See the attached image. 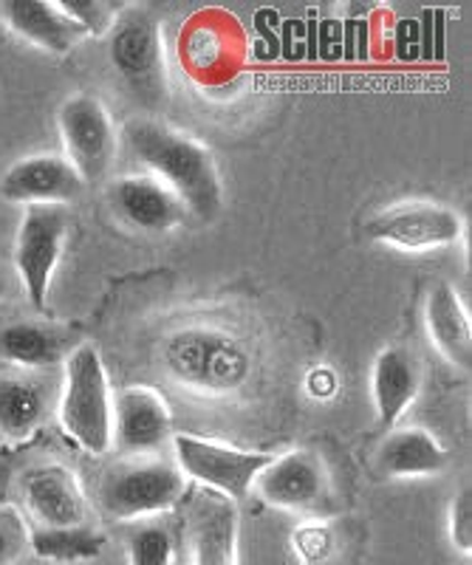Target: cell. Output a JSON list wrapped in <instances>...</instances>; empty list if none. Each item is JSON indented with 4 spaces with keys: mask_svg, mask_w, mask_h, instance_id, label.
Segmentation results:
<instances>
[{
    "mask_svg": "<svg viewBox=\"0 0 472 565\" xmlns=\"http://www.w3.org/2000/svg\"><path fill=\"white\" fill-rule=\"evenodd\" d=\"M119 139L150 175L179 195L187 212L201 221H213L218 215L224 186L213 150L159 119H130Z\"/></svg>",
    "mask_w": 472,
    "mask_h": 565,
    "instance_id": "obj_1",
    "label": "cell"
},
{
    "mask_svg": "<svg viewBox=\"0 0 472 565\" xmlns=\"http://www.w3.org/2000/svg\"><path fill=\"white\" fill-rule=\"evenodd\" d=\"M164 365L175 382L201 393H235L253 376V353L221 328H182L164 340Z\"/></svg>",
    "mask_w": 472,
    "mask_h": 565,
    "instance_id": "obj_2",
    "label": "cell"
},
{
    "mask_svg": "<svg viewBox=\"0 0 472 565\" xmlns=\"http://www.w3.org/2000/svg\"><path fill=\"white\" fill-rule=\"evenodd\" d=\"M60 424L94 456L114 447V396L105 362L94 345H77L65 360Z\"/></svg>",
    "mask_w": 472,
    "mask_h": 565,
    "instance_id": "obj_3",
    "label": "cell"
},
{
    "mask_svg": "<svg viewBox=\"0 0 472 565\" xmlns=\"http://www.w3.org/2000/svg\"><path fill=\"white\" fill-rule=\"evenodd\" d=\"M187 494V478L175 463L159 458L125 461L99 483V509L110 521H142L168 512Z\"/></svg>",
    "mask_w": 472,
    "mask_h": 565,
    "instance_id": "obj_4",
    "label": "cell"
},
{
    "mask_svg": "<svg viewBox=\"0 0 472 565\" xmlns=\"http://www.w3.org/2000/svg\"><path fill=\"white\" fill-rule=\"evenodd\" d=\"M72 218L65 206H26L14 238V269L34 309H46L54 271L68 241Z\"/></svg>",
    "mask_w": 472,
    "mask_h": 565,
    "instance_id": "obj_5",
    "label": "cell"
},
{
    "mask_svg": "<svg viewBox=\"0 0 472 565\" xmlns=\"http://www.w3.org/2000/svg\"><path fill=\"white\" fill-rule=\"evenodd\" d=\"M110 63L139 99L159 103L168 90L162 23L144 9L122 14L110 29Z\"/></svg>",
    "mask_w": 472,
    "mask_h": 565,
    "instance_id": "obj_6",
    "label": "cell"
},
{
    "mask_svg": "<svg viewBox=\"0 0 472 565\" xmlns=\"http://www.w3.org/2000/svg\"><path fill=\"white\" fill-rule=\"evenodd\" d=\"M173 450L175 461H179L175 467L182 469L184 478L224 494L233 503L244 501L258 472L272 458L264 456V452H246L199 436H175Z\"/></svg>",
    "mask_w": 472,
    "mask_h": 565,
    "instance_id": "obj_7",
    "label": "cell"
},
{
    "mask_svg": "<svg viewBox=\"0 0 472 565\" xmlns=\"http://www.w3.org/2000/svg\"><path fill=\"white\" fill-rule=\"evenodd\" d=\"M60 136L65 145V159L83 181H99L117 159L119 136L108 108L92 94H74L57 110Z\"/></svg>",
    "mask_w": 472,
    "mask_h": 565,
    "instance_id": "obj_8",
    "label": "cell"
},
{
    "mask_svg": "<svg viewBox=\"0 0 472 565\" xmlns=\"http://www.w3.org/2000/svg\"><path fill=\"white\" fill-rule=\"evenodd\" d=\"M461 232H464V224L459 212L433 204V201L390 206L368 221L371 241L410 252L453 246L459 244Z\"/></svg>",
    "mask_w": 472,
    "mask_h": 565,
    "instance_id": "obj_9",
    "label": "cell"
},
{
    "mask_svg": "<svg viewBox=\"0 0 472 565\" xmlns=\"http://www.w3.org/2000/svg\"><path fill=\"white\" fill-rule=\"evenodd\" d=\"M190 565H240V518L229 498L199 487L187 503Z\"/></svg>",
    "mask_w": 472,
    "mask_h": 565,
    "instance_id": "obj_10",
    "label": "cell"
},
{
    "mask_svg": "<svg viewBox=\"0 0 472 565\" xmlns=\"http://www.w3.org/2000/svg\"><path fill=\"white\" fill-rule=\"evenodd\" d=\"M85 193L83 175L65 156L34 153L14 161L0 179V195L20 206H65Z\"/></svg>",
    "mask_w": 472,
    "mask_h": 565,
    "instance_id": "obj_11",
    "label": "cell"
},
{
    "mask_svg": "<svg viewBox=\"0 0 472 565\" xmlns=\"http://www.w3.org/2000/svg\"><path fill=\"white\" fill-rule=\"evenodd\" d=\"M266 503L286 512H314L329 498V472L311 450L269 458L253 483Z\"/></svg>",
    "mask_w": 472,
    "mask_h": 565,
    "instance_id": "obj_12",
    "label": "cell"
},
{
    "mask_svg": "<svg viewBox=\"0 0 472 565\" xmlns=\"http://www.w3.org/2000/svg\"><path fill=\"white\" fill-rule=\"evenodd\" d=\"M108 201L125 224L142 232H170L187 218V206L179 195L150 173H130L110 181Z\"/></svg>",
    "mask_w": 472,
    "mask_h": 565,
    "instance_id": "obj_13",
    "label": "cell"
},
{
    "mask_svg": "<svg viewBox=\"0 0 472 565\" xmlns=\"http://www.w3.org/2000/svg\"><path fill=\"white\" fill-rule=\"evenodd\" d=\"M23 501L37 526H88V498L79 478L63 463H40L23 478Z\"/></svg>",
    "mask_w": 472,
    "mask_h": 565,
    "instance_id": "obj_14",
    "label": "cell"
},
{
    "mask_svg": "<svg viewBox=\"0 0 472 565\" xmlns=\"http://www.w3.org/2000/svg\"><path fill=\"white\" fill-rule=\"evenodd\" d=\"M52 413V387L37 371L0 367V436L26 441Z\"/></svg>",
    "mask_w": 472,
    "mask_h": 565,
    "instance_id": "obj_15",
    "label": "cell"
},
{
    "mask_svg": "<svg viewBox=\"0 0 472 565\" xmlns=\"http://www.w3.org/2000/svg\"><path fill=\"white\" fill-rule=\"evenodd\" d=\"M170 436V411L153 387H125L114 398V444L128 452L159 450Z\"/></svg>",
    "mask_w": 472,
    "mask_h": 565,
    "instance_id": "obj_16",
    "label": "cell"
},
{
    "mask_svg": "<svg viewBox=\"0 0 472 565\" xmlns=\"http://www.w3.org/2000/svg\"><path fill=\"white\" fill-rule=\"evenodd\" d=\"M421 393V365L408 348L390 345L376 353L371 367V396L382 427H394Z\"/></svg>",
    "mask_w": 472,
    "mask_h": 565,
    "instance_id": "obj_17",
    "label": "cell"
},
{
    "mask_svg": "<svg viewBox=\"0 0 472 565\" xmlns=\"http://www.w3.org/2000/svg\"><path fill=\"white\" fill-rule=\"evenodd\" d=\"M182 63L201 83H218L238 65V32L227 18L207 12L195 18L182 38Z\"/></svg>",
    "mask_w": 472,
    "mask_h": 565,
    "instance_id": "obj_18",
    "label": "cell"
},
{
    "mask_svg": "<svg viewBox=\"0 0 472 565\" xmlns=\"http://www.w3.org/2000/svg\"><path fill=\"white\" fill-rule=\"evenodd\" d=\"M425 326L430 342L459 371L472 367V317L464 297L450 282H436L425 302Z\"/></svg>",
    "mask_w": 472,
    "mask_h": 565,
    "instance_id": "obj_19",
    "label": "cell"
},
{
    "mask_svg": "<svg viewBox=\"0 0 472 565\" xmlns=\"http://www.w3.org/2000/svg\"><path fill=\"white\" fill-rule=\"evenodd\" d=\"M0 18L18 38L52 54H68L85 38L83 29L52 0H7L0 3Z\"/></svg>",
    "mask_w": 472,
    "mask_h": 565,
    "instance_id": "obj_20",
    "label": "cell"
},
{
    "mask_svg": "<svg viewBox=\"0 0 472 565\" xmlns=\"http://www.w3.org/2000/svg\"><path fill=\"white\" fill-rule=\"evenodd\" d=\"M74 334L54 322H12L0 328V356L23 371H43L68 360L74 351Z\"/></svg>",
    "mask_w": 472,
    "mask_h": 565,
    "instance_id": "obj_21",
    "label": "cell"
},
{
    "mask_svg": "<svg viewBox=\"0 0 472 565\" xmlns=\"http://www.w3.org/2000/svg\"><path fill=\"white\" fill-rule=\"evenodd\" d=\"M450 463V452L433 433L421 427L390 430L376 450V467L388 478L439 476Z\"/></svg>",
    "mask_w": 472,
    "mask_h": 565,
    "instance_id": "obj_22",
    "label": "cell"
},
{
    "mask_svg": "<svg viewBox=\"0 0 472 565\" xmlns=\"http://www.w3.org/2000/svg\"><path fill=\"white\" fill-rule=\"evenodd\" d=\"M29 548L34 557L57 565L92 563L105 552V534L94 526H65V529H29Z\"/></svg>",
    "mask_w": 472,
    "mask_h": 565,
    "instance_id": "obj_23",
    "label": "cell"
},
{
    "mask_svg": "<svg viewBox=\"0 0 472 565\" xmlns=\"http://www.w3.org/2000/svg\"><path fill=\"white\" fill-rule=\"evenodd\" d=\"M130 565H170L173 563V540L162 526L144 523L133 526L128 534Z\"/></svg>",
    "mask_w": 472,
    "mask_h": 565,
    "instance_id": "obj_24",
    "label": "cell"
},
{
    "mask_svg": "<svg viewBox=\"0 0 472 565\" xmlns=\"http://www.w3.org/2000/svg\"><path fill=\"white\" fill-rule=\"evenodd\" d=\"M57 3L83 29L85 38L88 34H94V38L110 34V29L117 26L119 9H122L114 0H57Z\"/></svg>",
    "mask_w": 472,
    "mask_h": 565,
    "instance_id": "obj_25",
    "label": "cell"
},
{
    "mask_svg": "<svg viewBox=\"0 0 472 565\" xmlns=\"http://www.w3.org/2000/svg\"><path fill=\"white\" fill-rule=\"evenodd\" d=\"M29 552V526L18 509L0 507V565H14Z\"/></svg>",
    "mask_w": 472,
    "mask_h": 565,
    "instance_id": "obj_26",
    "label": "cell"
},
{
    "mask_svg": "<svg viewBox=\"0 0 472 565\" xmlns=\"http://www.w3.org/2000/svg\"><path fill=\"white\" fill-rule=\"evenodd\" d=\"M450 543L459 554H472V489L464 487L450 503Z\"/></svg>",
    "mask_w": 472,
    "mask_h": 565,
    "instance_id": "obj_27",
    "label": "cell"
},
{
    "mask_svg": "<svg viewBox=\"0 0 472 565\" xmlns=\"http://www.w3.org/2000/svg\"><path fill=\"white\" fill-rule=\"evenodd\" d=\"M291 546L305 565H320L334 552V537L325 526H300L291 534Z\"/></svg>",
    "mask_w": 472,
    "mask_h": 565,
    "instance_id": "obj_28",
    "label": "cell"
},
{
    "mask_svg": "<svg viewBox=\"0 0 472 565\" xmlns=\"http://www.w3.org/2000/svg\"><path fill=\"white\" fill-rule=\"evenodd\" d=\"M336 387H340V380H336V373L331 367H311L309 376H305V391L314 398H331Z\"/></svg>",
    "mask_w": 472,
    "mask_h": 565,
    "instance_id": "obj_29",
    "label": "cell"
},
{
    "mask_svg": "<svg viewBox=\"0 0 472 565\" xmlns=\"http://www.w3.org/2000/svg\"><path fill=\"white\" fill-rule=\"evenodd\" d=\"M9 295V289H7V280H3V277H0V300H3V297Z\"/></svg>",
    "mask_w": 472,
    "mask_h": 565,
    "instance_id": "obj_30",
    "label": "cell"
}]
</instances>
